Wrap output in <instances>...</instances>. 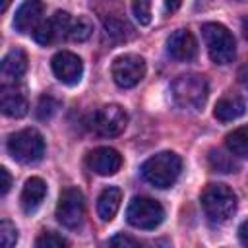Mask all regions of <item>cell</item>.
Listing matches in <instances>:
<instances>
[{"label":"cell","mask_w":248,"mask_h":248,"mask_svg":"<svg viewBox=\"0 0 248 248\" xmlns=\"http://www.w3.org/2000/svg\"><path fill=\"white\" fill-rule=\"evenodd\" d=\"M207 93H209L207 81L203 76L198 74H182L170 85L172 101L182 110H192V112L202 110V107L207 101Z\"/></svg>","instance_id":"1"},{"label":"cell","mask_w":248,"mask_h":248,"mask_svg":"<svg viewBox=\"0 0 248 248\" xmlns=\"http://www.w3.org/2000/svg\"><path fill=\"white\" fill-rule=\"evenodd\" d=\"M141 176L155 188H170L180 170H182V161L176 153L172 151H161L153 157H149L141 165Z\"/></svg>","instance_id":"2"},{"label":"cell","mask_w":248,"mask_h":248,"mask_svg":"<svg viewBox=\"0 0 248 248\" xmlns=\"http://www.w3.org/2000/svg\"><path fill=\"white\" fill-rule=\"evenodd\" d=\"M200 202L213 223H227L236 211V194L225 184H207L202 190Z\"/></svg>","instance_id":"3"},{"label":"cell","mask_w":248,"mask_h":248,"mask_svg":"<svg viewBox=\"0 0 248 248\" xmlns=\"http://www.w3.org/2000/svg\"><path fill=\"white\" fill-rule=\"evenodd\" d=\"M202 35L209 52V58L215 64H231L236 56V43L232 33L221 25V23H203L202 25Z\"/></svg>","instance_id":"4"},{"label":"cell","mask_w":248,"mask_h":248,"mask_svg":"<svg viewBox=\"0 0 248 248\" xmlns=\"http://www.w3.org/2000/svg\"><path fill=\"white\" fill-rule=\"evenodd\" d=\"M8 151L19 163H37L45 155V140L35 128H23L10 136Z\"/></svg>","instance_id":"5"},{"label":"cell","mask_w":248,"mask_h":248,"mask_svg":"<svg viewBox=\"0 0 248 248\" xmlns=\"http://www.w3.org/2000/svg\"><path fill=\"white\" fill-rule=\"evenodd\" d=\"M126 219H128V223L132 227L149 231V229H155V227H159L163 223L165 209L157 200L138 196V198H134L130 202V205L126 209Z\"/></svg>","instance_id":"6"},{"label":"cell","mask_w":248,"mask_h":248,"mask_svg":"<svg viewBox=\"0 0 248 248\" xmlns=\"http://www.w3.org/2000/svg\"><path fill=\"white\" fill-rule=\"evenodd\" d=\"M85 217V202L79 188H64L56 203V219L66 229H78Z\"/></svg>","instance_id":"7"},{"label":"cell","mask_w":248,"mask_h":248,"mask_svg":"<svg viewBox=\"0 0 248 248\" xmlns=\"http://www.w3.org/2000/svg\"><path fill=\"white\" fill-rule=\"evenodd\" d=\"M126 124H128V114L120 105H103L91 114L89 120L91 130L105 138L118 136L120 132H124Z\"/></svg>","instance_id":"8"},{"label":"cell","mask_w":248,"mask_h":248,"mask_svg":"<svg viewBox=\"0 0 248 248\" xmlns=\"http://www.w3.org/2000/svg\"><path fill=\"white\" fill-rule=\"evenodd\" d=\"M112 79L118 87H134L145 76V60L140 54H122L112 62Z\"/></svg>","instance_id":"9"},{"label":"cell","mask_w":248,"mask_h":248,"mask_svg":"<svg viewBox=\"0 0 248 248\" xmlns=\"http://www.w3.org/2000/svg\"><path fill=\"white\" fill-rule=\"evenodd\" d=\"M50 66H52V72L54 76L66 83V85H76L79 79H81V74H83V62L78 54L74 52H68V50H60L52 56L50 60Z\"/></svg>","instance_id":"10"},{"label":"cell","mask_w":248,"mask_h":248,"mask_svg":"<svg viewBox=\"0 0 248 248\" xmlns=\"http://www.w3.org/2000/svg\"><path fill=\"white\" fill-rule=\"evenodd\" d=\"M85 165L89 167V170H93L95 174L101 176H110L116 174L122 167V157L116 149L112 147H97L93 151L87 153L85 157Z\"/></svg>","instance_id":"11"},{"label":"cell","mask_w":248,"mask_h":248,"mask_svg":"<svg viewBox=\"0 0 248 248\" xmlns=\"http://www.w3.org/2000/svg\"><path fill=\"white\" fill-rule=\"evenodd\" d=\"M0 107L6 116L21 118L27 114L29 101L21 87H17L16 83H4L0 89Z\"/></svg>","instance_id":"12"},{"label":"cell","mask_w":248,"mask_h":248,"mask_svg":"<svg viewBox=\"0 0 248 248\" xmlns=\"http://www.w3.org/2000/svg\"><path fill=\"white\" fill-rule=\"evenodd\" d=\"M167 52L180 62H190L198 54V41L188 29H178L167 39Z\"/></svg>","instance_id":"13"},{"label":"cell","mask_w":248,"mask_h":248,"mask_svg":"<svg viewBox=\"0 0 248 248\" xmlns=\"http://www.w3.org/2000/svg\"><path fill=\"white\" fill-rule=\"evenodd\" d=\"M43 10L45 4L41 0H25L14 17V27L19 33H33L41 23H43Z\"/></svg>","instance_id":"14"},{"label":"cell","mask_w":248,"mask_h":248,"mask_svg":"<svg viewBox=\"0 0 248 248\" xmlns=\"http://www.w3.org/2000/svg\"><path fill=\"white\" fill-rule=\"evenodd\" d=\"M27 70V54L21 48H12L0 66V76L4 83H16Z\"/></svg>","instance_id":"15"},{"label":"cell","mask_w":248,"mask_h":248,"mask_svg":"<svg viewBox=\"0 0 248 248\" xmlns=\"http://www.w3.org/2000/svg\"><path fill=\"white\" fill-rule=\"evenodd\" d=\"M46 196V184L39 176H31L25 180V186L21 190V207L25 213H33Z\"/></svg>","instance_id":"16"},{"label":"cell","mask_w":248,"mask_h":248,"mask_svg":"<svg viewBox=\"0 0 248 248\" xmlns=\"http://www.w3.org/2000/svg\"><path fill=\"white\" fill-rule=\"evenodd\" d=\"M244 110H246V105H244L242 97L229 93V95H223V97L217 101L213 114H215V118L221 120V122H231V120H236L238 116H242Z\"/></svg>","instance_id":"17"},{"label":"cell","mask_w":248,"mask_h":248,"mask_svg":"<svg viewBox=\"0 0 248 248\" xmlns=\"http://www.w3.org/2000/svg\"><path fill=\"white\" fill-rule=\"evenodd\" d=\"M122 202V192L116 186H108L101 192L99 200H97V213L103 221H112L118 207Z\"/></svg>","instance_id":"18"},{"label":"cell","mask_w":248,"mask_h":248,"mask_svg":"<svg viewBox=\"0 0 248 248\" xmlns=\"http://www.w3.org/2000/svg\"><path fill=\"white\" fill-rule=\"evenodd\" d=\"M225 145L232 155L248 159V126H240L231 134H227Z\"/></svg>","instance_id":"19"},{"label":"cell","mask_w":248,"mask_h":248,"mask_svg":"<svg viewBox=\"0 0 248 248\" xmlns=\"http://www.w3.org/2000/svg\"><path fill=\"white\" fill-rule=\"evenodd\" d=\"M103 25H105L107 35L112 37V39H116V41H128V39L134 37V27L128 21L120 19V17H114V16L105 17Z\"/></svg>","instance_id":"20"},{"label":"cell","mask_w":248,"mask_h":248,"mask_svg":"<svg viewBox=\"0 0 248 248\" xmlns=\"http://www.w3.org/2000/svg\"><path fill=\"white\" fill-rule=\"evenodd\" d=\"M209 165L213 170H219V172H236L238 170V163L229 153H225L221 149L209 151Z\"/></svg>","instance_id":"21"},{"label":"cell","mask_w":248,"mask_h":248,"mask_svg":"<svg viewBox=\"0 0 248 248\" xmlns=\"http://www.w3.org/2000/svg\"><path fill=\"white\" fill-rule=\"evenodd\" d=\"M93 33V23L89 21V17L85 16H79L78 19H72V25H70V31H68V39L76 41V43H83L91 37Z\"/></svg>","instance_id":"22"},{"label":"cell","mask_w":248,"mask_h":248,"mask_svg":"<svg viewBox=\"0 0 248 248\" xmlns=\"http://www.w3.org/2000/svg\"><path fill=\"white\" fill-rule=\"evenodd\" d=\"M48 25H50L52 41H60V39L68 37V31H70V25H72L70 14H66V12H56V14L48 19Z\"/></svg>","instance_id":"23"},{"label":"cell","mask_w":248,"mask_h":248,"mask_svg":"<svg viewBox=\"0 0 248 248\" xmlns=\"http://www.w3.org/2000/svg\"><path fill=\"white\" fill-rule=\"evenodd\" d=\"M58 107H60V103L56 99H52L50 95H43L39 99V105H37V116L41 120H46L58 110Z\"/></svg>","instance_id":"24"},{"label":"cell","mask_w":248,"mask_h":248,"mask_svg":"<svg viewBox=\"0 0 248 248\" xmlns=\"http://www.w3.org/2000/svg\"><path fill=\"white\" fill-rule=\"evenodd\" d=\"M35 246H39V248H64V246H68V240L62 238L60 234L48 231V232H43L35 240Z\"/></svg>","instance_id":"25"},{"label":"cell","mask_w":248,"mask_h":248,"mask_svg":"<svg viewBox=\"0 0 248 248\" xmlns=\"http://www.w3.org/2000/svg\"><path fill=\"white\" fill-rule=\"evenodd\" d=\"M132 12L140 25H147L151 21V2L149 0H134L132 2Z\"/></svg>","instance_id":"26"},{"label":"cell","mask_w":248,"mask_h":248,"mask_svg":"<svg viewBox=\"0 0 248 248\" xmlns=\"http://www.w3.org/2000/svg\"><path fill=\"white\" fill-rule=\"evenodd\" d=\"M16 242H17V229H16V225H12L10 221L4 219L0 223V244L4 248H10Z\"/></svg>","instance_id":"27"},{"label":"cell","mask_w":248,"mask_h":248,"mask_svg":"<svg viewBox=\"0 0 248 248\" xmlns=\"http://www.w3.org/2000/svg\"><path fill=\"white\" fill-rule=\"evenodd\" d=\"M110 246H124V248H136L140 246V242L132 236H126V234H114L110 240H108Z\"/></svg>","instance_id":"28"},{"label":"cell","mask_w":248,"mask_h":248,"mask_svg":"<svg viewBox=\"0 0 248 248\" xmlns=\"http://www.w3.org/2000/svg\"><path fill=\"white\" fill-rule=\"evenodd\" d=\"M0 178H2V184H0V194L2 196H6L8 194V190H10V186H12V176H10V172H8V169H0Z\"/></svg>","instance_id":"29"},{"label":"cell","mask_w":248,"mask_h":248,"mask_svg":"<svg viewBox=\"0 0 248 248\" xmlns=\"http://www.w3.org/2000/svg\"><path fill=\"white\" fill-rule=\"evenodd\" d=\"M238 238H240V242L244 246H248V219L238 227Z\"/></svg>","instance_id":"30"},{"label":"cell","mask_w":248,"mask_h":248,"mask_svg":"<svg viewBox=\"0 0 248 248\" xmlns=\"http://www.w3.org/2000/svg\"><path fill=\"white\" fill-rule=\"evenodd\" d=\"M238 81H240L244 87H248V64H244V66L238 70Z\"/></svg>","instance_id":"31"},{"label":"cell","mask_w":248,"mask_h":248,"mask_svg":"<svg viewBox=\"0 0 248 248\" xmlns=\"http://www.w3.org/2000/svg\"><path fill=\"white\" fill-rule=\"evenodd\" d=\"M182 0H165V10L167 12H176L180 8Z\"/></svg>","instance_id":"32"},{"label":"cell","mask_w":248,"mask_h":248,"mask_svg":"<svg viewBox=\"0 0 248 248\" xmlns=\"http://www.w3.org/2000/svg\"><path fill=\"white\" fill-rule=\"evenodd\" d=\"M242 31H244V37H246V41H248V16L242 19Z\"/></svg>","instance_id":"33"},{"label":"cell","mask_w":248,"mask_h":248,"mask_svg":"<svg viewBox=\"0 0 248 248\" xmlns=\"http://www.w3.org/2000/svg\"><path fill=\"white\" fill-rule=\"evenodd\" d=\"M10 2H12V0H2V6H0V10H2V12H6V10H8V6H10Z\"/></svg>","instance_id":"34"},{"label":"cell","mask_w":248,"mask_h":248,"mask_svg":"<svg viewBox=\"0 0 248 248\" xmlns=\"http://www.w3.org/2000/svg\"><path fill=\"white\" fill-rule=\"evenodd\" d=\"M236 2H248V0H236Z\"/></svg>","instance_id":"35"}]
</instances>
